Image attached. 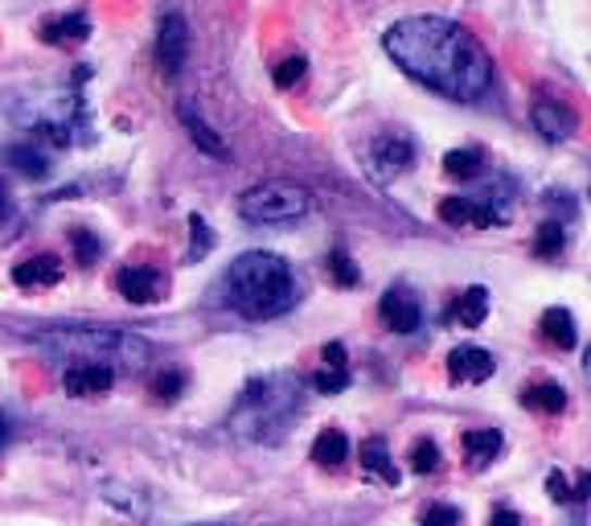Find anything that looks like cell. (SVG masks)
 <instances>
[{
	"mask_svg": "<svg viewBox=\"0 0 591 526\" xmlns=\"http://www.w3.org/2000/svg\"><path fill=\"white\" fill-rule=\"evenodd\" d=\"M304 75H309V58H304V54L284 58V62L276 66V87H279V91H292Z\"/></svg>",
	"mask_w": 591,
	"mask_h": 526,
	"instance_id": "obj_32",
	"label": "cell"
},
{
	"mask_svg": "<svg viewBox=\"0 0 591 526\" xmlns=\"http://www.w3.org/2000/svg\"><path fill=\"white\" fill-rule=\"evenodd\" d=\"M313 461L320 469H341L350 461V440L341 428H325V433L313 440Z\"/></svg>",
	"mask_w": 591,
	"mask_h": 526,
	"instance_id": "obj_22",
	"label": "cell"
},
{
	"mask_svg": "<svg viewBox=\"0 0 591 526\" xmlns=\"http://www.w3.org/2000/svg\"><path fill=\"white\" fill-rule=\"evenodd\" d=\"M406 461H411V473H436L440 469V444L431 440V436H419L415 444H411V452H406Z\"/></svg>",
	"mask_w": 591,
	"mask_h": 526,
	"instance_id": "obj_29",
	"label": "cell"
},
{
	"mask_svg": "<svg viewBox=\"0 0 591 526\" xmlns=\"http://www.w3.org/2000/svg\"><path fill=\"white\" fill-rule=\"evenodd\" d=\"M189 58V25L181 13H165L156 25V66L165 78H177Z\"/></svg>",
	"mask_w": 591,
	"mask_h": 526,
	"instance_id": "obj_7",
	"label": "cell"
},
{
	"mask_svg": "<svg viewBox=\"0 0 591 526\" xmlns=\"http://www.w3.org/2000/svg\"><path fill=\"white\" fill-rule=\"evenodd\" d=\"M448 317L461 321L464 329H480V325H485V317H489V292H485L480 284L464 288L461 297L452 301V313H448Z\"/></svg>",
	"mask_w": 591,
	"mask_h": 526,
	"instance_id": "obj_19",
	"label": "cell"
},
{
	"mask_svg": "<svg viewBox=\"0 0 591 526\" xmlns=\"http://www.w3.org/2000/svg\"><path fill=\"white\" fill-rule=\"evenodd\" d=\"M0 161L13 165L17 173H25V177H34V181L50 177V161H46V152H37L34 145H9V149L0 152Z\"/></svg>",
	"mask_w": 591,
	"mask_h": 526,
	"instance_id": "obj_23",
	"label": "cell"
},
{
	"mask_svg": "<svg viewBox=\"0 0 591 526\" xmlns=\"http://www.w3.org/2000/svg\"><path fill=\"white\" fill-rule=\"evenodd\" d=\"M489 526H526V518H521V514H514V510H493V514H489Z\"/></svg>",
	"mask_w": 591,
	"mask_h": 526,
	"instance_id": "obj_35",
	"label": "cell"
},
{
	"mask_svg": "<svg viewBox=\"0 0 591 526\" xmlns=\"http://www.w3.org/2000/svg\"><path fill=\"white\" fill-rule=\"evenodd\" d=\"M563 247H567V230H563V223H542L535 230V255L538 260H558V255H563Z\"/></svg>",
	"mask_w": 591,
	"mask_h": 526,
	"instance_id": "obj_27",
	"label": "cell"
},
{
	"mask_svg": "<svg viewBox=\"0 0 591 526\" xmlns=\"http://www.w3.org/2000/svg\"><path fill=\"white\" fill-rule=\"evenodd\" d=\"M313 210V193L296 181H263L239 198V218L251 226H284Z\"/></svg>",
	"mask_w": 591,
	"mask_h": 526,
	"instance_id": "obj_5",
	"label": "cell"
},
{
	"mask_svg": "<svg viewBox=\"0 0 591 526\" xmlns=\"http://www.w3.org/2000/svg\"><path fill=\"white\" fill-rule=\"evenodd\" d=\"M382 50L406 78L443 99L477 103L493 87V58L461 21L403 17L382 34Z\"/></svg>",
	"mask_w": 591,
	"mask_h": 526,
	"instance_id": "obj_1",
	"label": "cell"
},
{
	"mask_svg": "<svg viewBox=\"0 0 591 526\" xmlns=\"http://www.w3.org/2000/svg\"><path fill=\"white\" fill-rule=\"evenodd\" d=\"M62 272H66L62 255L41 251V255H29V260H21L17 267H13V284H17V288H54V284L62 280Z\"/></svg>",
	"mask_w": 591,
	"mask_h": 526,
	"instance_id": "obj_15",
	"label": "cell"
},
{
	"mask_svg": "<svg viewBox=\"0 0 591 526\" xmlns=\"http://www.w3.org/2000/svg\"><path fill=\"white\" fill-rule=\"evenodd\" d=\"M37 346L50 350V354H62L71 362H99V366H111L115 375L120 371H144L148 358H152V346H148L140 334L131 329H120V325H71V329H50V334H37Z\"/></svg>",
	"mask_w": 591,
	"mask_h": 526,
	"instance_id": "obj_3",
	"label": "cell"
},
{
	"mask_svg": "<svg viewBox=\"0 0 591 526\" xmlns=\"http://www.w3.org/2000/svg\"><path fill=\"white\" fill-rule=\"evenodd\" d=\"M440 218L448 226H477V230L505 223V218H501V214L489 206V202H480L477 193H468V198H461V193L443 198V202H440Z\"/></svg>",
	"mask_w": 591,
	"mask_h": 526,
	"instance_id": "obj_11",
	"label": "cell"
},
{
	"mask_svg": "<svg viewBox=\"0 0 591 526\" xmlns=\"http://www.w3.org/2000/svg\"><path fill=\"white\" fill-rule=\"evenodd\" d=\"M9 214H13V198H9V186L0 181V223H4Z\"/></svg>",
	"mask_w": 591,
	"mask_h": 526,
	"instance_id": "obj_37",
	"label": "cell"
},
{
	"mask_svg": "<svg viewBox=\"0 0 591 526\" xmlns=\"http://www.w3.org/2000/svg\"><path fill=\"white\" fill-rule=\"evenodd\" d=\"M37 38L46 46H83L91 38V17L87 13H58L37 25Z\"/></svg>",
	"mask_w": 591,
	"mask_h": 526,
	"instance_id": "obj_14",
	"label": "cell"
},
{
	"mask_svg": "<svg viewBox=\"0 0 591 526\" xmlns=\"http://www.w3.org/2000/svg\"><path fill=\"white\" fill-rule=\"evenodd\" d=\"M325 272H329V280L337 284V288H353V284L362 280V267L350 260V251H345V247H332L329 260H325Z\"/></svg>",
	"mask_w": 591,
	"mask_h": 526,
	"instance_id": "obj_26",
	"label": "cell"
},
{
	"mask_svg": "<svg viewBox=\"0 0 591 526\" xmlns=\"http://www.w3.org/2000/svg\"><path fill=\"white\" fill-rule=\"evenodd\" d=\"M296 276L288 260L276 251H242L222 272V301L247 321L284 317L296 304Z\"/></svg>",
	"mask_w": 591,
	"mask_h": 526,
	"instance_id": "obj_2",
	"label": "cell"
},
{
	"mask_svg": "<svg viewBox=\"0 0 591 526\" xmlns=\"http://www.w3.org/2000/svg\"><path fill=\"white\" fill-rule=\"evenodd\" d=\"M0 440H4V424H0Z\"/></svg>",
	"mask_w": 591,
	"mask_h": 526,
	"instance_id": "obj_38",
	"label": "cell"
},
{
	"mask_svg": "<svg viewBox=\"0 0 591 526\" xmlns=\"http://www.w3.org/2000/svg\"><path fill=\"white\" fill-rule=\"evenodd\" d=\"M115 292L131 304H156L168 292V280L161 267H148V263H128L115 272Z\"/></svg>",
	"mask_w": 591,
	"mask_h": 526,
	"instance_id": "obj_8",
	"label": "cell"
},
{
	"mask_svg": "<svg viewBox=\"0 0 591 526\" xmlns=\"http://www.w3.org/2000/svg\"><path fill=\"white\" fill-rule=\"evenodd\" d=\"M378 317H382L390 334H415L419 321H424V304L406 284H390L382 292V301H378Z\"/></svg>",
	"mask_w": 591,
	"mask_h": 526,
	"instance_id": "obj_9",
	"label": "cell"
},
{
	"mask_svg": "<svg viewBox=\"0 0 591 526\" xmlns=\"http://www.w3.org/2000/svg\"><path fill=\"white\" fill-rule=\"evenodd\" d=\"M210 251H214V230H210V223H205L202 214H189V251H185V260L198 263Z\"/></svg>",
	"mask_w": 591,
	"mask_h": 526,
	"instance_id": "obj_28",
	"label": "cell"
},
{
	"mask_svg": "<svg viewBox=\"0 0 591 526\" xmlns=\"http://www.w3.org/2000/svg\"><path fill=\"white\" fill-rule=\"evenodd\" d=\"M320 371L313 375V387L320 394H341L350 387V354H345V346L341 341H329L325 350H320Z\"/></svg>",
	"mask_w": 591,
	"mask_h": 526,
	"instance_id": "obj_16",
	"label": "cell"
},
{
	"mask_svg": "<svg viewBox=\"0 0 591 526\" xmlns=\"http://www.w3.org/2000/svg\"><path fill=\"white\" fill-rule=\"evenodd\" d=\"M62 387L74 399H95V394H108L115 387V371L99 366V362H71L62 371Z\"/></svg>",
	"mask_w": 591,
	"mask_h": 526,
	"instance_id": "obj_12",
	"label": "cell"
},
{
	"mask_svg": "<svg viewBox=\"0 0 591 526\" xmlns=\"http://www.w3.org/2000/svg\"><path fill=\"white\" fill-rule=\"evenodd\" d=\"M546 493H551L554 502H571V486H567V477H563L558 469L546 477Z\"/></svg>",
	"mask_w": 591,
	"mask_h": 526,
	"instance_id": "obj_34",
	"label": "cell"
},
{
	"mask_svg": "<svg viewBox=\"0 0 591 526\" xmlns=\"http://www.w3.org/2000/svg\"><path fill=\"white\" fill-rule=\"evenodd\" d=\"M411 165H415V145L403 132H382L366 145V173L374 181H394Z\"/></svg>",
	"mask_w": 591,
	"mask_h": 526,
	"instance_id": "obj_6",
	"label": "cell"
},
{
	"mask_svg": "<svg viewBox=\"0 0 591 526\" xmlns=\"http://www.w3.org/2000/svg\"><path fill=\"white\" fill-rule=\"evenodd\" d=\"M530 120L542 132V140H551V145H563V140H571L575 132H579V115L563 99H538L535 108H530Z\"/></svg>",
	"mask_w": 591,
	"mask_h": 526,
	"instance_id": "obj_10",
	"label": "cell"
},
{
	"mask_svg": "<svg viewBox=\"0 0 591 526\" xmlns=\"http://www.w3.org/2000/svg\"><path fill=\"white\" fill-rule=\"evenodd\" d=\"M296 412H300V383H292V378H259L239 394L230 428L247 436V440L276 444L279 436L288 433Z\"/></svg>",
	"mask_w": 591,
	"mask_h": 526,
	"instance_id": "obj_4",
	"label": "cell"
},
{
	"mask_svg": "<svg viewBox=\"0 0 591 526\" xmlns=\"http://www.w3.org/2000/svg\"><path fill=\"white\" fill-rule=\"evenodd\" d=\"M185 383H189V378H185L181 371H161V375L148 383V391H152L156 403H173V399L185 394Z\"/></svg>",
	"mask_w": 591,
	"mask_h": 526,
	"instance_id": "obj_31",
	"label": "cell"
},
{
	"mask_svg": "<svg viewBox=\"0 0 591 526\" xmlns=\"http://www.w3.org/2000/svg\"><path fill=\"white\" fill-rule=\"evenodd\" d=\"M538 334H542V341L554 346V350H575V346H579L575 313L571 309H563V304H551V309L538 317Z\"/></svg>",
	"mask_w": 591,
	"mask_h": 526,
	"instance_id": "obj_17",
	"label": "cell"
},
{
	"mask_svg": "<svg viewBox=\"0 0 591 526\" xmlns=\"http://www.w3.org/2000/svg\"><path fill=\"white\" fill-rule=\"evenodd\" d=\"M177 120H181V128L189 132V140H193L198 149L210 152V156H226V140L205 124V115L193 108V99H181V103H177Z\"/></svg>",
	"mask_w": 591,
	"mask_h": 526,
	"instance_id": "obj_18",
	"label": "cell"
},
{
	"mask_svg": "<svg viewBox=\"0 0 591 526\" xmlns=\"http://www.w3.org/2000/svg\"><path fill=\"white\" fill-rule=\"evenodd\" d=\"M498 371V362L489 350H480V346H456L452 354H448V378L452 383H489Z\"/></svg>",
	"mask_w": 591,
	"mask_h": 526,
	"instance_id": "obj_13",
	"label": "cell"
},
{
	"mask_svg": "<svg viewBox=\"0 0 591 526\" xmlns=\"http://www.w3.org/2000/svg\"><path fill=\"white\" fill-rule=\"evenodd\" d=\"M588 489H591V473H579V481L571 486V502H583V498H588Z\"/></svg>",
	"mask_w": 591,
	"mask_h": 526,
	"instance_id": "obj_36",
	"label": "cell"
},
{
	"mask_svg": "<svg viewBox=\"0 0 591 526\" xmlns=\"http://www.w3.org/2000/svg\"><path fill=\"white\" fill-rule=\"evenodd\" d=\"M71 247H74V260L83 263V267H91V263L103 255V239H99V235H91L87 226H74V230H71Z\"/></svg>",
	"mask_w": 591,
	"mask_h": 526,
	"instance_id": "obj_30",
	"label": "cell"
},
{
	"mask_svg": "<svg viewBox=\"0 0 591 526\" xmlns=\"http://www.w3.org/2000/svg\"><path fill=\"white\" fill-rule=\"evenodd\" d=\"M464 452H468V465L473 469H489V461L501 452V433L498 428H468L461 436Z\"/></svg>",
	"mask_w": 591,
	"mask_h": 526,
	"instance_id": "obj_21",
	"label": "cell"
},
{
	"mask_svg": "<svg viewBox=\"0 0 591 526\" xmlns=\"http://www.w3.org/2000/svg\"><path fill=\"white\" fill-rule=\"evenodd\" d=\"M362 473L374 477V481H382V486H399V469H394V461H390V449L387 440H366L362 444Z\"/></svg>",
	"mask_w": 591,
	"mask_h": 526,
	"instance_id": "obj_20",
	"label": "cell"
},
{
	"mask_svg": "<svg viewBox=\"0 0 591 526\" xmlns=\"http://www.w3.org/2000/svg\"><path fill=\"white\" fill-rule=\"evenodd\" d=\"M521 403L542 415H558V412H567V391H563L558 383H530V387L521 391Z\"/></svg>",
	"mask_w": 591,
	"mask_h": 526,
	"instance_id": "obj_24",
	"label": "cell"
},
{
	"mask_svg": "<svg viewBox=\"0 0 591 526\" xmlns=\"http://www.w3.org/2000/svg\"><path fill=\"white\" fill-rule=\"evenodd\" d=\"M464 523V514L456 506H427L424 510V518H419V526H461Z\"/></svg>",
	"mask_w": 591,
	"mask_h": 526,
	"instance_id": "obj_33",
	"label": "cell"
},
{
	"mask_svg": "<svg viewBox=\"0 0 591 526\" xmlns=\"http://www.w3.org/2000/svg\"><path fill=\"white\" fill-rule=\"evenodd\" d=\"M443 173L452 177V181H473L485 173V152L480 149H452L443 156Z\"/></svg>",
	"mask_w": 591,
	"mask_h": 526,
	"instance_id": "obj_25",
	"label": "cell"
}]
</instances>
